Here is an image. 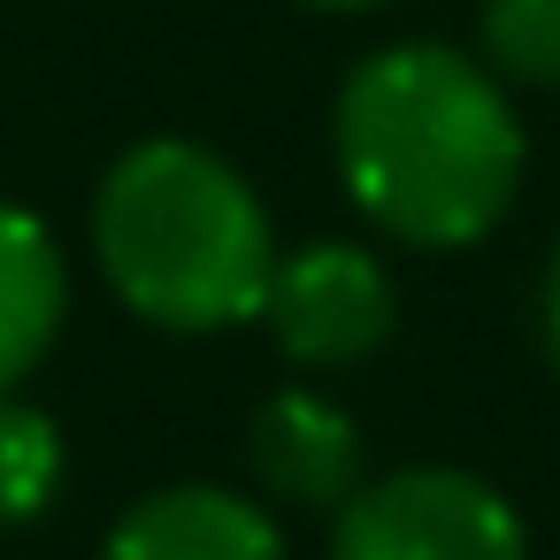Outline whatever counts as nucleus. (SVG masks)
Here are the masks:
<instances>
[{
  "instance_id": "1",
  "label": "nucleus",
  "mask_w": 560,
  "mask_h": 560,
  "mask_svg": "<svg viewBox=\"0 0 560 560\" xmlns=\"http://www.w3.org/2000/svg\"><path fill=\"white\" fill-rule=\"evenodd\" d=\"M330 162L346 200L392 246L468 254L506 223L529 139L483 62L438 39H399L346 70L330 101Z\"/></svg>"
},
{
  "instance_id": "9",
  "label": "nucleus",
  "mask_w": 560,
  "mask_h": 560,
  "mask_svg": "<svg viewBox=\"0 0 560 560\" xmlns=\"http://www.w3.org/2000/svg\"><path fill=\"white\" fill-rule=\"evenodd\" d=\"M476 39L499 85H560V0H483Z\"/></svg>"
},
{
  "instance_id": "4",
  "label": "nucleus",
  "mask_w": 560,
  "mask_h": 560,
  "mask_svg": "<svg viewBox=\"0 0 560 560\" xmlns=\"http://www.w3.org/2000/svg\"><path fill=\"white\" fill-rule=\"evenodd\" d=\"M261 323L300 369H353V361L384 353V338L399 330V292L369 246L315 238V246L277 254Z\"/></svg>"
},
{
  "instance_id": "2",
  "label": "nucleus",
  "mask_w": 560,
  "mask_h": 560,
  "mask_svg": "<svg viewBox=\"0 0 560 560\" xmlns=\"http://www.w3.org/2000/svg\"><path fill=\"white\" fill-rule=\"evenodd\" d=\"M93 246L116 300L162 330L254 323L277 269L261 192L192 139H147L101 177Z\"/></svg>"
},
{
  "instance_id": "8",
  "label": "nucleus",
  "mask_w": 560,
  "mask_h": 560,
  "mask_svg": "<svg viewBox=\"0 0 560 560\" xmlns=\"http://www.w3.org/2000/svg\"><path fill=\"white\" fill-rule=\"evenodd\" d=\"M55 483H62V430L39 407L0 392V529L32 522L55 499Z\"/></svg>"
},
{
  "instance_id": "10",
  "label": "nucleus",
  "mask_w": 560,
  "mask_h": 560,
  "mask_svg": "<svg viewBox=\"0 0 560 560\" xmlns=\"http://www.w3.org/2000/svg\"><path fill=\"white\" fill-rule=\"evenodd\" d=\"M537 346H545V361L560 369V246H552L545 284H537Z\"/></svg>"
},
{
  "instance_id": "11",
  "label": "nucleus",
  "mask_w": 560,
  "mask_h": 560,
  "mask_svg": "<svg viewBox=\"0 0 560 560\" xmlns=\"http://www.w3.org/2000/svg\"><path fill=\"white\" fill-rule=\"evenodd\" d=\"M300 9H323V16H369V9H384V0H300Z\"/></svg>"
},
{
  "instance_id": "3",
  "label": "nucleus",
  "mask_w": 560,
  "mask_h": 560,
  "mask_svg": "<svg viewBox=\"0 0 560 560\" xmlns=\"http://www.w3.org/2000/svg\"><path fill=\"white\" fill-rule=\"evenodd\" d=\"M330 560H529V529L499 483L422 460L369 476L338 506Z\"/></svg>"
},
{
  "instance_id": "6",
  "label": "nucleus",
  "mask_w": 560,
  "mask_h": 560,
  "mask_svg": "<svg viewBox=\"0 0 560 560\" xmlns=\"http://www.w3.org/2000/svg\"><path fill=\"white\" fill-rule=\"evenodd\" d=\"M101 560H284V529L246 491L170 483V491H147L108 529Z\"/></svg>"
},
{
  "instance_id": "5",
  "label": "nucleus",
  "mask_w": 560,
  "mask_h": 560,
  "mask_svg": "<svg viewBox=\"0 0 560 560\" xmlns=\"http://www.w3.org/2000/svg\"><path fill=\"white\" fill-rule=\"evenodd\" d=\"M246 460H254V483L284 506H315V514H338L361 483H369V445H361V422L323 399V392H277L254 407V430H246Z\"/></svg>"
},
{
  "instance_id": "7",
  "label": "nucleus",
  "mask_w": 560,
  "mask_h": 560,
  "mask_svg": "<svg viewBox=\"0 0 560 560\" xmlns=\"http://www.w3.org/2000/svg\"><path fill=\"white\" fill-rule=\"evenodd\" d=\"M62 307H70V277L47 223L24 208H0V392H16L39 369V353L62 330Z\"/></svg>"
}]
</instances>
